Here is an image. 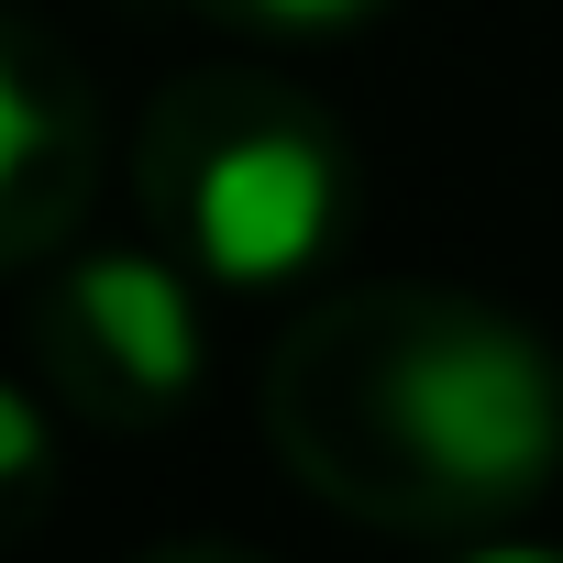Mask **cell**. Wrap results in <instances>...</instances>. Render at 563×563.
<instances>
[{
	"label": "cell",
	"mask_w": 563,
	"mask_h": 563,
	"mask_svg": "<svg viewBox=\"0 0 563 563\" xmlns=\"http://www.w3.org/2000/svg\"><path fill=\"white\" fill-rule=\"evenodd\" d=\"M210 34H243V45H332L354 23H376L387 0H188Z\"/></svg>",
	"instance_id": "cell-6"
},
{
	"label": "cell",
	"mask_w": 563,
	"mask_h": 563,
	"mask_svg": "<svg viewBox=\"0 0 563 563\" xmlns=\"http://www.w3.org/2000/svg\"><path fill=\"white\" fill-rule=\"evenodd\" d=\"M100 199V111L67 56H45L23 23H0V276L78 243Z\"/></svg>",
	"instance_id": "cell-4"
},
{
	"label": "cell",
	"mask_w": 563,
	"mask_h": 563,
	"mask_svg": "<svg viewBox=\"0 0 563 563\" xmlns=\"http://www.w3.org/2000/svg\"><path fill=\"white\" fill-rule=\"evenodd\" d=\"M133 210H144L155 254H177L199 288L265 299V288H299V276L332 265V243L354 221V155L310 89H288L276 67H243V56H210L144 100Z\"/></svg>",
	"instance_id": "cell-2"
},
{
	"label": "cell",
	"mask_w": 563,
	"mask_h": 563,
	"mask_svg": "<svg viewBox=\"0 0 563 563\" xmlns=\"http://www.w3.org/2000/svg\"><path fill=\"white\" fill-rule=\"evenodd\" d=\"M45 486H56V420H45V398L0 376V541H23L45 519Z\"/></svg>",
	"instance_id": "cell-5"
},
{
	"label": "cell",
	"mask_w": 563,
	"mask_h": 563,
	"mask_svg": "<svg viewBox=\"0 0 563 563\" xmlns=\"http://www.w3.org/2000/svg\"><path fill=\"white\" fill-rule=\"evenodd\" d=\"M45 398L89 431H166L210 376L199 276L155 243H89L34 288Z\"/></svg>",
	"instance_id": "cell-3"
},
{
	"label": "cell",
	"mask_w": 563,
	"mask_h": 563,
	"mask_svg": "<svg viewBox=\"0 0 563 563\" xmlns=\"http://www.w3.org/2000/svg\"><path fill=\"white\" fill-rule=\"evenodd\" d=\"M442 563H563V552H541V541H508V530H497V541H453Z\"/></svg>",
	"instance_id": "cell-7"
},
{
	"label": "cell",
	"mask_w": 563,
	"mask_h": 563,
	"mask_svg": "<svg viewBox=\"0 0 563 563\" xmlns=\"http://www.w3.org/2000/svg\"><path fill=\"white\" fill-rule=\"evenodd\" d=\"M144 563H265V552H243V541H166V552H144Z\"/></svg>",
	"instance_id": "cell-8"
},
{
	"label": "cell",
	"mask_w": 563,
	"mask_h": 563,
	"mask_svg": "<svg viewBox=\"0 0 563 563\" xmlns=\"http://www.w3.org/2000/svg\"><path fill=\"white\" fill-rule=\"evenodd\" d=\"M265 442L365 530L497 541L563 475V365L497 299L332 288L265 354Z\"/></svg>",
	"instance_id": "cell-1"
}]
</instances>
